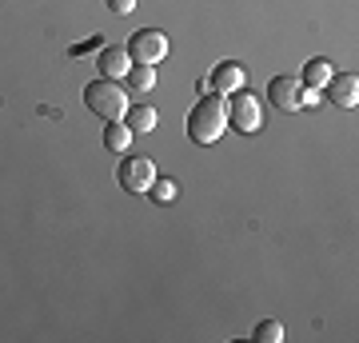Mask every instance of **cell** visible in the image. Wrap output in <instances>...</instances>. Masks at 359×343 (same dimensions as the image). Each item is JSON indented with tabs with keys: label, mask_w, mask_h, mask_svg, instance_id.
<instances>
[{
	"label": "cell",
	"mask_w": 359,
	"mask_h": 343,
	"mask_svg": "<svg viewBox=\"0 0 359 343\" xmlns=\"http://www.w3.org/2000/svg\"><path fill=\"white\" fill-rule=\"evenodd\" d=\"M124 124L132 132H152L160 124V112H156L152 104H128V112H124Z\"/></svg>",
	"instance_id": "30bf717a"
},
{
	"label": "cell",
	"mask_w": 359,
	"mask_h": 343,
	"mask_svg": "<svg viewBox=\"0 0 359 343\" xmlns=\"http://www.w3.org/2000/svg\"><path fill=\"white\" fill-rule=\"evenodd\" d=\"M224 128H228V100L224 96H200L192 104V112H188V136L196 144H216L224 136Z\"/></svg>",
	"instance_id": "6da1fadb"
},
{
	"label": "cell",
	"mask_w": 359,
	"mask_h": 343,
	"mask_svg": "<svg viewBox=\"0 0 359 343\" xmlns=\"http://www.w3.org/2000/svg\"><path fill=\"white\" fill-rule=\"evenodd\" d=\"M96 68H100V76H104V80L128 76V68H132L128 48H124V44H104V48H100V60H96Z\"/></svg>",
	"instance_id": "9c48e42d"
},
{
	"label": "cell",
	"mask_w": 359,
	"mask_h": 343,
	"mask_svg": "<svg viewBox=\"0 0 359 343\" xmlns=\"http://www.w3.org/2000/svg\"><path fill=\"white\" fill-rule=\"evenodd\" d=\"M108 8H112L116 16H128L132 8H136V0H108Z\"/></svg>",
	"instance_id": "e0dca14e"
},
{
	"label": "cell",
	"mask_w": 359,
	"mask_h": 343,
	"mask_svg": "<svg viewBox=\"0 0 359 343\" xmlns=\"http://www.w3.org/2000/svg\"><path fill=\"white\" fill-rule=\"evenodd\" d=\"M100 48H104V36L96 32V36H88V40H80V44H72L68 52H72V56H88V52H100Z\"/></svg>",
	"instance_id": "2e32d148"
},
{
	"label": "cell",
	"mask_w": 359,
	"mask_h": 343,
	"mask_svg": "<svg viewBox=\"0 0 359 343\" xmlns=\"http://www.w3.org/2000/svg\"><path fill=\"white\" fill-rule=\"evenodd\" d=\"M332 60H323V56H316V60H308L304 64V76H299V84H304V88H323V84H327V80H332Z\"/></svg>",
	"instance_id": "7c38bea8"
},
{
	"label": "cell",
	"mask_w": 359,
	"mask_h": 343,
	"mask_svg": "<svg viewBox=\"0 0 359 343\" xmlns=\"http://www.w3.org/2000/svg\"><path fill=\"white\" fill-rule=\"evenodd\" d=\"M132 136H136V132H132L124 120H112V124L104 128V148L116 152V156H124V152H128V144H132Z\"/></svg>",
	"instance_id": "8fae6325"
},
{
	"label": "cell",
	"mask_w": 359,
	"mask_h": 343,
	"mask_svg": "<svg viewBox=\"0 0 359 343\" xmlns=\"http://www.w3.org/2000/svg\"><path fill=\"white\" fill-rule=\"evenodd\" d=\"M228 128H236V132H244V136H256L259 128H264V108H259V100L252 96V92H231L228 100Z\"/></svg>",
	"instance_id": "3957f363"
},
{
	"label": "cell",
	"mask_w": 359,
	"mask_h": 343,
	"mask_svg": "<svg viewBox=\"0 0 359 343\" xmlns=\"http://www.w3.org/2000/svg\"><path fill=\"white\" fill-rule=\"evenodd\" d=\"M208 88L216 92V96H231V92L244 88V68L236 60H224L212 68V76H208Z\"/></svg>",
	"instance_id": "52a82bcc"
},
{
	"label": "cell",
	"mask_w": 359,
	"mask_h": 343,
	"mask_svg": "<svg viewBox=\"0 0 359 343\" xmlns=\"http://www.w3.org/2000/svg\"><path fill=\"white\" fill-rule=\"evenodd\" d=\"M252 339H256V343H280L283 339V323H280V319H264V323L252 331Z\"/></svg>",
	"instance_id": "5bb4252c"
},
{
	"label": "cell",
	"mask_w": 359,
	"mask_h": 343,
	"mask_svg": "<svg viewBox=\"0 0 359 343\" xmlns=\"http://www.w3.org/2000/svg\"><path fill=\"white\" fill-rule=\"evenodd\" d=\"M327 100L339 104V108H355L359 104V76L355 72H332V80L323 84Z\"/></svg>",
	"instance_id": "8992f818"
},
{
	"label": "cell",
	"mask_w": 359,
	"mask_h": 343,
	"mask_svg": "<svg viewBox=\"0 0 359 343\" xmlns=\"http://www.w3.org/2000/svg\"><path fill=\"white\" fill-rule=\"evenodd\" d=\"M116 180H120V188H124V191H148V188H152V180H156L152 156H128V152H124Z\"/></svg>",
	"instance_id": "5b68a950"
},
{
	"label": "cell",
	"mask_w": 359,
	"mask_h": 343,
	"mask_svg": "<svg viewBox=\"0 0 359 343\" xmlns=\"http://www.w3.org/2000/svg\"><path fill=\"white\" fill-rule=\"evenodd\" d=\"M299 92H304L299 76H276L268 84V100L276 104L280 112H295V108H299Z\"/></svg>",
	"instance_id": "ba28073f"
},
{
	"label": "cell",
	"mask_w": 359,
	"mask_h": 343,
	"mask_svg": "<svg viewBox=\"0 0 359 343\" xmlns=\"http://www.w3.org/2000/svg\"><path fill=\"white\" fill-rule=\"evenodd\" d=\"M304 104H320V88H304L299 92V108H304Z\"/></svg>",
	"instance_id": "ac0fdd59"
},
{
	"label": "cell",
	"mask_w": 359,
	"mask_h": 343,
	"mask_svg": "<svg viewBox=\"0 0 359 343\" xmlns=\"http://www.w3.org/2000/svg\"><path fill=\"white\" fill-rule=\"evenodd\" d=\"M124 80H128V92H152L156 88V64H132Z\"/></svg>",
	"instance_id": "4fadbf2b"
},
{
	"label": "cell",
	"mask_w": 359,
	"mask_h": 343,
	"mask_svg": "<svg viewBox=\"0 0 359 343\" xmlns=\"http://www.w3.org/2000/svg\"><path fill=\"white\" fill-rule=\"evenodd\" d=\"M84 104H88V112H96L100 120H124V112H128V92L120 88L116 80H92L88 88H84Z\"/></svg>",
	"instance_id": "7a4b0ae2"
},
{
	"label": "cell",
	"mask_w": 359,
	"mask_h": 343,
	"mask_svg": "<svg viewBox=\"0 0 359 343\" xmlns=\"http://www.w3.org/2000/svg\"><path fill=\"white\" fill-rule=\"evenodd\" d=\"M124 48H128L132 64H160L168 56V36L160 28H140V32H132Z\"/></svg>",
	"instance_id": "277c9868"
},
{
	"label": "cell",
	"mask_w": 359,
	"mask_h": 343,
	"mask_svg": "<svg viewBox=\"0 0 359 343\" xmlns=\"http://www.w3.org/2000/svg\"><path fill=\"white\" fill-rule=\"evenodd\" d=\"M148 196H152L156 203H172V200H176V180H168V176L152 180V188H148Z\"/></svg>",
	"instance_id": "9a60e30c"
}]
</instances>
